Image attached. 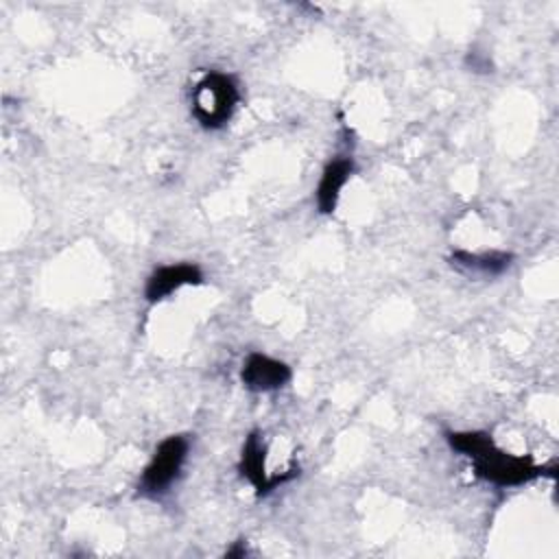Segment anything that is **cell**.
Listing matches in <instances>:
<instances>
[{"label": "cell", "instance_id": "9c48e42d", "mask_svg": "<svg viewBox=\"0 0 559 559\" xmlns=\"http://www.w3.org/2000/svg\"><path fill=\"white\" fill-rule=\"evenodd\" d=\"M225 555H227V557H242V555H247V548L242 546V542H238V546L231 548V550H227Z\"/></svg>", "mask_w": 559, "mask_h": 559}, {"label": "cell", "instance_id": "ba28073f", "mask_svg": "<svg viewBox=\"0 0 559 559\" xmlns=\"http://www.w3.org/2000/svg\"><path fill=\"white\" fill-rule=\"evenodd\" d=\"M513 262V253L507 251H483V253H472V251H454L450 255V264L459 271L465 273H476V275H500L507 271Z\"/></svg>", "mask_w": 559, "mask_h": 559}, {"label": "cell", "instance_id": "6da1fadb", "mask_svg": "<svg viewBox=\"0 0 559 559\" xmlns=\"http://www.w3.org/2000/svg\"><path fill=\"white\" fill-rule=\"evenodd\" d=\"M445 441L454 452L472 459L478 478L498 487H518L546 472L531 456H515L500 450L491 435L483 430H448Z\"/></svg>", "mask_w": 559, "mask_h": 559}, {"label": "cell", "instance_id": "8992f818", "mask_svg": "<svg viewBox=\"0 0 559 559\" xmlns=\"http://www.w3.org/2000/svg\"><path fill=\"white\" fill-rule=\"evenodd\" d=\"M203 282V273L197 264L190 262H181V264H166L155 269L146 284H144V297L148 304H157L164 297H168L170 293H175L177 288L186 286V284H201Z\"/></svg>", "mask_w": 559, "mask_h": 559}, {"label": "cell", "instance_id": "3957f363", "mask_svg": "<svg viewBox=\"0 0 559 559\" xmlns=\"http://www.w3.org/2000/svg\"><path fill=\"white\" fill-rule=\"evenodd\" d=\"M190 452V439L186 435H170L166 437L151 459V463L144 467L138 491L148 498H157L170 489V485L179 478L183 463Z\"/></svg>", "mask_w": 559, "mask_h": 559}, {"label": "cell", "instance_id": "52a82bcc", "mask_svg": "<svg viewBox=\"0 0 559 559\" xmlns=\"http://www.w3.org/2000/svg\"><path fill=\"white\" fill-rule=\"evenodd\" d=\"M354 170V162L349 157H336L332 159L323 173H321V179L317 183V207L321 214H332L336 203H338V197H341V190L343 186L347 183L349 175Z\"/></svg>", "mask_w": 559, "mask_h": 559}, {"label": "cell", "instance_id": "5b68a950", "mask_svg": "<svg viewBox=\"0 0 559 559\" xmlns=\"http://www.w3.org/2000/svg\"><path fill=\"white\" fill-rule=\"evenodd\" d=\"M238 469H240L242 478H247L253 485L258 496H264V493L273 491L277 485L297 476V469H290L288 474L266 476V472H264V448H262V441H260V432H255V430L247 437V441L242 445Z\"/></svg>", "mask_w": 559, "mask_h": 559}, {"label": "cell", "instance_id": "277c9868", "mask_svg": "<svg viewBox=\"0 0 559 559\" xmlns=\"http://www.w3.org/2000/svg\"><path fill=\"white\" fill-rule=\"evenodd\" d=\"M290 367L266 354H249L240 369V380L249 391L269 393L282 389L290 380Z\"/></svg>", "mask_w": 559, "mask_h": 559}, {"label": "cell", "instance_id": "7a4b0ae2", "mask_svg": "<svg viewBox=\"0 0 559 559\" xmlns=\"http://www.w3.org/2000/svg\"><path fill=\"white\" fill-rule=\"evenodd\" d=\"M240 100L234 76L207 72L192 90V116L203 129H221L231 118Z\"/></svg>", "mask_w": 559, "mask_h": 559}]
</instances>
